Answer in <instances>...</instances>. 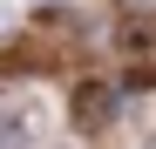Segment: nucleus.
<instances>
[{
	"mask_svg": "<svg viewBox=\"0 0 156 149\" xmlns=\"http://www.w3.org/2000/svg\"><path fill=\"white\" fill-rule=\"evenodd\" d=\"M48 136V109H41V95H20V102L0 109V149H41Z\"/></svg>",
	"mask_w": 156,
	"mask_h": 149,
	"instance_id": "obj_1",
	"label": "nucleus"
},
{
	"mask_svg": "<svg viewBox=\"0 0 156 149\" xmlns=\"http://www.w3.org/2000/svg\"><path fill=\"white\" fill-rule=\"evenodd\" d=\"M115 109H122V95L109 81H82V88H75V129H109Z\"/></svg>",
	"mask_w": 156,
	"mask_h": 149,
	"instance_id": "obj_2",
	"label": "nucleus"
},
{
	"mask_svg": "<svg viewBox=\"0 0 156 149\" xmlns=\"http://www.w3.org/2000/svg\"><path fill=\"white\" fill-rule=\"evenodd\" d=\"M143 149H156V122H149V129H143Z\"/></svg>",
	"mask_w": 156,
	"mask_h": 149,
	"instance_id": "obj_3",
	"label": "nucleus"
}]
</instances>
